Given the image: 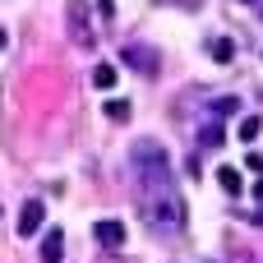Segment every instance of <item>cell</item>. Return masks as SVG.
Returning a JSON list of instances; mask_svg holds the SVG:
<instances>
[{"instance_id":"6da1fadb","label":"cell","mask_w":263,"mask_h":263,"mask_svg":"<svg viewBox=\"0 0 263 263\" xmlns=\"http://www.w3.org/2000/svg\"><path fill=\"white\" fill-rule=\"evenodd\" d=\"M134 176H139V208L157 231H180L185 227V203L176 194V166L157 139L134 143Z\"/></svg>"},{"instance_id":"7a4b0ae2","label":"cell","mask_w":263,"mask_h":263,"mask_svg":"<svg viewBox=\"0 0 263 263\" xmlns=\"http://www.w3.org/2000/svg\"><path fill=\"white\" fill-rule=\"evenodd\" d=\"M65 14H69V37H74L79 46H92L97 37H92V23H88V5H83V0H69Z\"/></svg>"},{"instance_id":"3957f363","label":"cell","mask_w":263,"mask_h":263,"mask_svg":"<svg viewBox=\"0 0 263 263\" xmlns=\"http://www.w3.org/2000/svg\"><path fill=\"white\" fill-rule=\"evenodd\" d=\"M46 227V203L42 199H23V208H18V236L28 240V236H37Z\"/></svg>"},{"instance_id":"277c9868","label":"cell","mask_w":263,"mask_h":263,"mask_svg":"<svg viewBox=\"0 0 263 263\" xmlns=\"http://www.w3.org/2000/svg\"><path fill=\"white\" fill-rule=\"evenodd\" d=\"M125 65H134L139 74H157V51L153 46H143V42H125Z\"/></svg>"},{"instance_id":"5b68a950","label":"cell","mask_w":263,"mask_h":263,"mask_svg":"<svg viewBox=\"0 0 263 263\" xmlns=\"http://www.w3.org/2000/svg\"><path fill=\"white\" fill-rule=\"evenodd\" d=\"M37 259H42V263H65V231H60V227H51V231L42 236Z\"/></svg>"},{"instance_id":"8992f818","label":"cell","mask_w":263,"mask_h":263,"mask_svg":"<svg viewBox=\"0 0 263 263\" xmlns=\"http://www.w3.org/2000/svg\"><path fill=\"white\" fill-rule=\"evenodd\" d=\"M92 236H97V245H106V250H120V245H125V222L106 217V222H97V227H92Z\"/></svg>"},{"instance_id":"52a82bcc","label":"cell","mask_w":263,"mask_h":263,"mask_svg":"<svg viewBox=\"0 0 263 263\" xmlns=\"http://www.w3.org/2000/svg\"><path fill=\"white\" fill-rule=\"evenodd\" d=\"M217 185H222L231 199H240V194H245V176H240L236 166H217Z\"/></svg>"},{"instance_id":"ba28073f","label":"cell","mask_w":263,"mask_h":263,"mask_svg":"<svg viewBox=\"0 0 263 263\" xmlns=\"http://www.w3.org/2000/svg\"><path fill=\"white\" fill-rule=\"evenodd\" d=\"M208 55H213V60H222V65H227V60H231V55H236V46H231V37H213V42H208Z\"/></svg>"},{"instance_id":"9c48e42d","label":"cell","mask_w":263,"mask_h":263,"mask_svg":"<svg viewBox=\"0 0 263 263\" xmlns=\"http://www.w3.org/2000/svg\"><path fill=\"white\" fill-rule=\"evenodd\" d=\"M102 111H106V120H116V125H125V120H129V102H125V97H111Z\"/></svg>"},{"instance_id":"30bf717a","label":"cell","mask_w":263,"mask_h":263,"mask_svg":"<svg viewBox=\"0 0 263 263\" xmlns=\"http://www.w3.org/2000/svg\"><path fill=\"white\" fill-rule=\"evenodd\" d=\"M199 143H203V148H222V143H227L222 125H217V120H208V125H203V134H199Z\"/></svg>"},{"instance_id":"8fae6325","label":"cell","mask_w":263,"mask_h":263,"mask_svg":"<svg viewBox=\"0 0 263 263\" xmlns=\"http://www.w3.org/2000/svg\"><path fill=\"white\" fill-rule=\"evenodd\" d=\"M92 83H97L102 92H111V88H116V65H97V69H92Z\"/></svg>"},{"instance_id":"7c38bea8","label":"cell","mask_w":263,"mask_h":263,"mask_svg":"<svg viewBox=\"0 0 263 263\" xmlns=\"http://www.w3.org/2000/svg\"><path fill=\"white\" fill-rule=\"evenodd\" d=\"M259 129H263V120H259V116H245V120H240V139H245V148L259 139Z\"/></svg>"},{"instance_id":"4fadbf2b","label":"cell","mask_w":263,"mask_h":263,"mask_svg":"<svg viewBox=\"0 0 263 263\" xmlns=\"http://www.w3.org/2000/svg\"><path fill=\"white\" fill-rule=\"evenodd\" d=\"M231 111H236V97H217L213 102V116H231Z\"/></svg>"},{"instance_id":"5bb4252c","label":"cell","mask_w":263,"mask_h":263,"mask_svg":"<svg viewBox=\"0 0 263 263\" xmlns=\"http://www.w3.org/2000/svg\"><path fill=\"white\" fill-rule=\"evenodd\" d=\"M245 166H250L254 176H263V157H259V153H245Z\"/></svg>"},{"instance_id":"9a60e30c","label":"cell","mask_w":263,"mask_h":263,"mask_svg":"<svg viewBox=\"0 0 263 263\" xmlns=\"http://www.w3.org/2000/svg\"><path fill=\"white\" fill-rule=\"evenodd\" d=\"M240 5H263V0H240Z\"/></svg>"},{"instance_id":"2e32d148","label":"cell","mask_w":263,"mask_h":263,"mask_svg":"<svg viewBox=\"0 0 263 263\" xmlns=\"http://www.w3.org/2000/svg\"><path fill=\"white\" fill-rule=\"evenodd\" d=\"M0 51H5V32H0Z\"/></svg>"}]
</instances>
